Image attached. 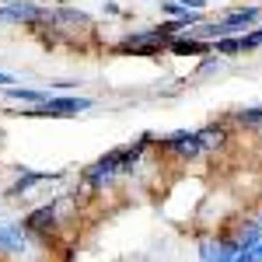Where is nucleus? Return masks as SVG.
<instances>
[{
    "mask_svg": "<svg viewBox=\"0 0 262 262\" xmlns=\"http://www.w3.org/2000/svg\"><path fill=\"white\" fill-rule=\"evenodd\" d=\"M213 25H217V39H221V35H245L248 28L262 25V4H242V7H231V11L221 14Z\"/></svg>",
    "mask_w": 262,
    "mask_h": 262,
    "instance_id": "obj_1",
    "label": "nucleus"
},
{
    "mask_svg": "<svg viewBox=\"0 0 262 262\" xmlns=\"http://www.w3.org/2000/svg\"><path fill=\"white\" fill-rule=\"evenodd\" d=\"M213 53L224 56V60L245 56V53H242V39H238V35H221V39H213Z\"/></svg>",
    "mask_w": 262,
    "mask_h": 262,
    "instance_id": "obj_2",
    "label": "nucleus"
},
{
    "mask_svg": "<svg viewBox=\"0 0 262 262\" xmlns=\"http://www.w3.org/2000/svg\"><path fill=\"white\" fill-rule=\"evenodd\" d=\"M238 39H242V53H245V56L259 53V49H262V25H255V28H248L245 35H238Z\"/></svg>",
    "mask_w": 262,
    "mask_h": 262,
    "instance_id": "obj_3",
    "label": "nucleus"
},
{
    "mask_svg": "<svg viewBox=\"0 0 262 262\" xmlns=\"http://www.w3.org/2000/svg\"><path fill=\"white\" fill-rule=\"evenodd\" d=\"M14 81V77H11V74H4V70H0V88H7V84Z\"/></svg>",
    "mask_w": 262,
    "mask_h": 262,
    "instance_id": "obj_4",
    "label": "nucleus"
}]
</instances>
